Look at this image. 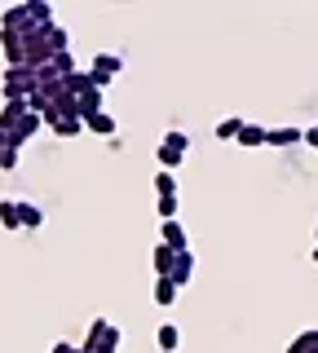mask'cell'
<instances>
[{"label": "cell", "instance_id": "3", "mask_svg": "<svg viewBox=\"0 0 318 353\" xmlns=\"http://www.w3.org/2000/svg\"><path fill=\"white\" fill-rule=\"evenodd\" d=\"M49 58H53V49H49L45 27H27L23 31V66L40 71V66H49Z\"/></svg>", "mask_w": 318, "mask_h": 353}, {"label": "cell", "instance_id": "14", "mask_svg": "<svg viewBox=\"0 0 318 353\" xmlns=\"http://www.w3.org/2000/svg\"><path fill=\"white\" fill-rule=\"evenodd\" d=\"M177 292H181V287L172 283V279H155V305L159 309H172V305H177Z\"/></svg>", "mask_w": 318, "mask_h": 353}, {"label": "cell", "instance_id": "8", "mask_svg": "<svg viewBox=\"0 0 318 353\" xmlns=\"http://www.w3.org/2000/svg\"><path fill=\"white\" fill-rule=\"evenodd\" d=\"M155 345H159V353H177V349H181V327H177V323H159Z\"/></svg>", "mask_w": 318, "mask_h": 353}, {"label": "cell", "instance_id": "28", "mask_svg": "<svg viewBox=\"0 0 318 353\" xmlns=\"http://www.w3.org/2000/svg\"><path fill=\"white\" fill-rule=\"evenodd\" d=\"M18 168V150L14 146H0V172H14Z\"/></svg>", "mask_w": 318, "mask_h": 353}, {"label": "cell", "instance_id": "12", "mask_svg": "<svg viewBox=\"0 0 318 353\" xmlns=\"http://www.w3.org/2000/svg\"><path fill=\"white\" fill-rule=\"evenodd\" d=\"M296 141H305L301 128H270V132H266V146H279V150H283V146H296Z\"/></svg>", "mask_w": 318, "mask_h": 353}, {"label": "cell", "instance_id": "25", "mask_svg": "<svg viewBox=\"0 0 318 353\" xmlns=\"http://www.w3.org/2000/svg\"><path fill=\"white\" fill-rule=\"evenodd\" d=\"M314 349H318V331H301L288 345V353H314Z\"/></svg>", "mask_w": 318, "mask_h": 353}, {"label": "cell", "instance_id": "7", "mask_svg": "<svg viewBox=\"0 0 318 353\" xmlns=\"http://www.w3.org/2000/svg\"><path fill=\"white\" fill-rule=\"evenodd\" d=\"M0 49L9 66H23V31H0Z\"/></svg>", "mask_w": 318, "mask_h": 353}, {"label": "cell", "instance_id": "18", "mask_svg": "<svg viewBox=\"0 0 318 353\" xmlns=\"http://www.w3.org/2000/svg\"><path fill=\"white\" fill-rule=\"evenodd\" d=\"M49 128L58 132V137H75V132H84V119H80V115H58Z\"/></svg>", "mask_w": 318, "mask_h": 353}, {"label": "cell", "instance_id": "20", "mask_svg": "<svg viewBox=\"0 0 318 353\" xmlns=\"http://www.w3.org/2000/svg\"><path fill=\"white\" fill-rule=\"evenodd\" d=\"M49 66H53V75H58V80H67V75L80 71V66H75V53H53Z\"/></svg>", "mask_w": 318, "mask_h": 353}, {"label": "cell", "instance_id": "26", "mask_svg": "<svg viewBox=\"0 0 318 353\" xmlns=\"http://www.w3.org/2000/svg\"><path fill=\"white\" fill-rule=\"evenodd\" d=\"M155 190H159V199H172V194H177V176L159 168V176H155Z\"/></svg>", "mask_w": 318, "mask_h": 353}, {"label": "cell", "instance_id": "24", "mask_svg": "<svg viewBox=\"0 0 318 353\" xmlns=\"http://www.w3.org/2000/svg\"><path fill=\"white\" fill-rule=\"evenodd\" d=\"M239 132H244V119H221V124H217V141H239Z\"/></svg>", "mask_w": 318, "mask_h": 353}, {"label": "cell", "instance_id": "1", "mask_svg": "<svg viewBox=\"0 0 318 353\" xmlns=\"http://www.w3.org/2000/svg\"><path fill=\"white\" fill-rule=\"evenodd\" d=\"M40 88V75L31 71V66H5L0 71V93H5V102L9 97H31Z\"/></svg>", "mask_w": 318, "mask_h": 353}, {"label": "cell", "instance_id": "6", "mask_svg": "<svg viewBox=\"0 0 318 353\" xmlns=\"http://www.w3.org/2000/svg\"><path fill=\"white\" fill-rule=\"evenodd\" d=\"M27 97H9L5 106H0V132H14L18 124H23V115H27Z\"/></svg>", "mask_w": 318, "mask_h": 353}, {"label": "cell", "instance_id": "2", "mask_svg": "<svg viewBox=\"0 0 318 353\" xmlns=\"http://www.w3.org/2000/svg\"><path fill=\"white\" fill-rule=\"evenodd\" d=\"M119 327L115 323H106V318H93L89 323V336H84V353H119Z\"/></svg>", "mask_w": 318, "mask_h": 353}, {"label": "cell", "instance_id": "11", "mask_svg": "<svg viewBox=\"0 0 318 353\" xmlns=\"http://www.w3.org/2000/svg\"><path fill=\"white\" fill-rule=\"evenodd\" d=\"M163 243H168L172 252H190V239H186L181 221H163Z\"/></svg>", "mask_w": 318, "mask_h": 353}, {"label": "cell", "instance_id": "22", "mask_svg": "<svg viewBox=\"0 0 318 353\" xmlns=\"http://www.w3.org/2000/svg\"><path fill=\"white\" fill-rule=\"evenodd\" d=\"M62 84H67V93H71V97H80V93H89V88H97V84L89 80V71H75V75H67Z\"/></svg>", "mask_w": 318, "mask_h": 353}, {"label": "cell", "instance_id": "5", "mask_svg": "<svg viewBox=\"0 0 318 353\" xmlns=\"http://www.w3.org/2000/svg\"><path fill=\"white\" fill-rule=\"evenodd\" d=\"M119 66H124V58H119V53H97L93 66H89V80H93L97 88H106V84L119 75Z\"/></svg>", "mask_w": 318, "mask_h": 353}, {"label": "cell", "instance_id": "27", "mask_svg": "<svg viewBox=\"0 0 318 353\" xmlns=\"http://www.w3.org/2000/svg\"><path fill=\"white\" fill-rule=\"evenodd\" d=\"M155 212H159V221H177V194H172V199H159Z\"/></svg>", "mask_w": 318, "mask_h": 353}, {"label": "cell", "instance_id": "31", "mask_svg": "<svg viewBox=\"0 0 318 353\" xmlns=\"http://www.w3.org/2000/svg\"><path fill=\"white\" fill-rule=\"evenodd\" d=\"M314 261H318V248H314Z\"/></svg>", "mask_w": 318, "mask_h": 353}, {"label": "cell", "instance_id": "30", "mask_svg": "<svg viewBox=\"0 0 318 353\" xmlns=\"http://www.w3.org/2000/svg\"><path fill=\"white\" fill-rule=\"evenodd\" d=\"M305 146H314V150H318V124H314V128H305Z\"/></svg>", "mask_w": 318, "mask_h": 353}, {"label": "cell", "instance_id": "19", "mask_svg": "<svg viewBox=\"0 0 318 353\" xmlns=\"http://www.w3.org/2000/svg\"><path fill=\"white\" fill-rule=\"evenodd\" d=\"M18 221H23V230H40L45 212H40V203H18Z\"/></svg>", "mask_w": 318, "mask_h": 353}, {"label": "cell", "instance_id": "21", "mask_svg": "<svg viewBox=\"0 0 318 353\" xmlns=\"http://www.w3.org/2000/svg\"><path fill=\"white\" fill-rule=\"evenodd\" d=\"M0 225L5 230H23V221H18V199H0Z\"/></svg>", "mask_w": 318, "mask_h": 353}, {"label": "cell", "instance_id": "23", "mask_svg": "<svg viewBox=\"0 0 318 353\" xmlns=\"http://www.w3.org/2000/svg\"><path fill=\"white\" fill-rule=\"evenodd\" d=\"M266 132L261 124H244V132H239V146H266Z\"/></svg>", "mask_w": 318, "mask_h": 353}, {"label": "cell", "instance_id": "32", "mask_svg": "<svg viewBox=\"0 0 318 353\" xmlns=\"http://www.w3.org/2000/svg\"><path fill=\"white\" fill-rule=\"evenodd\" d=\"M314 243H318V230H314Z\"/></svg>", "mask_w": 318, "mask_h": 353}, {"label": "cell", "instance_id": "9", "mask_svg": "<svg viewBox=\"0 0 318 353\" xmlns=\"http://www.w3.org/2000/svg\"><path fill=\"white\" fill-rule=\"evenodd\" d=\"M27 22H31V27H53V5H49V0H27Z\"/></svg>", "mask_w": 318, "mask_h": 353}, {"label": "cell", "instance_id": "15", "mask_svg": "<svg viewBox=\"0 0 318 353\" xmlns=\"http://www.w3.org/2000/svg\"><path fill=\"white\" fill-rule=\"evenodd\" d=\"M31 22H27V9L23 5H14V9H5L0 14V31H27Z\"/></svg>", "mask_w": 318, "mask_h": 353}, {"label": "cell", "instance_id": "13", "mask_svg": "<svg viewBox=\"0 0 318 353\" xmlns=\"http://www.w3.org/2000/svg\"><path fill=\"white\" fill-rule=\"evenodd\" d=\"M190 274H195V256H190V252H177V261H172V274H168V279L177 283V287H186V283H190Z\"/></svg>", "mask_w": 318, "mask_h": 353}, {"label": "cell", "instance_id": "16", "mask_svg": "<svg viewBox=\"0 0 318 353\" xmlns=\"http://www.w3.org/2000/svg\"><path fill=\"white\" fill-rule=\"evenodd\" d=\"M172 261H177V252H172L168 243H159V248H155V256H150V265H155V274H159V279H168V274H172Z\"/></svg>", "mask_w": 318, "mask_h": 353}, {"label": "cell", "instance_id": "17", "mask_svg": "<svg viewBox=\"0 0 318 353\" xmlns=\"http://www.w3.org/2000/svg\"><path fill=\"white\" fill-rule=\"evenodd\" d=\"M45 36H49V49L53 53H71V31L67 27H58V22H53V27H45Z\"/></svg>", "mask_w": 318, "mask_h": 353}, {"label": "cell", "instance_id": "4", "mask_svg": "<svg viewBox=\"0 0 318 353\" xmlns=\"http://www.w3.org/2000/svg\"><path fill=\"white\" fill-rule=\"evenodd\" d=\"M186 150H190V137H186V132H168V137L159 141V150H155V154H159V168L172 172V168L186 159Z\"/></svg>", "mask_w": 318, "mask_h": 353}, {"label": "cell", "instance_id": "10", "mask_svg": "<svg viewBox=\"0 0 318 353\" xmlns=\"http://www.w3.org/2000/svg\"><path fill=\"white\" fill-rule=\"evenodd\" d=\"M84 128H89V132H97V137H115V115H111V110H97V115H89V119H84Z\"/></svg>", "mask_w": 318, "mask_h": 353}, {"label": "cell", "instance_id": "29", "mask_svg": "<svg viewBox=\"0 0 318 353\" xmlns=\"http://www.w3.org/2000/svg\"><path fill=\"white\" fill-rule=\"evenodd\" d=\"M49 353H84V349H80V345H71V340H58V345H53Z\"/></svg>", "mask_w": 318, "mask_h": 353}]
</instances>
